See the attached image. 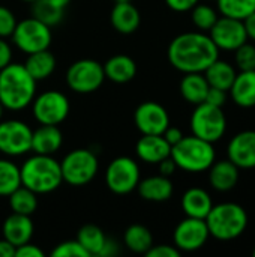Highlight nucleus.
I'll return each instance as SVG.
<instances>
[{
  "label": "nucleus",
  "mask_w": 255,
  "mask_h": 257,
  "mask_svg": "<svg viewBox=\"0 0 255 257\" xmlns=\"http://www.w3.org/2000/svg\"><path fill=\"white\" fill-rule=\"evenodd\" d=\"M63 145V134L59 125H41L32 133V152L53 155Z\"/></svg>",
  "instance_id": "20"
},
{
  "label": "nucleus",
  "mask_w": 255,
  "mask_h": 257,
  "mask_svg": "<svg viewBox=\"0 0 255 257\" xmlns=\"http://www.w3.org/2000/svg\"><path fill=\"white\" fill-rule=\"evenodd\" d=\"M200 0H165V5L174 12H188L191 11Z\"/></svg>",
  "instance_id": "42"
},
{
  "label": "nucleus",
  "mask_w": 255,
  "mask_h": 257,
  "mask_svg": "<svg viewBox=\"0 0 255 257\" xmlns=\"http://www.w3.org/2000/svg\"><path fill=\"white\" fill-rule=\"evenodd\" d=\"M77 241L83 245V248L87 251L89 256L93 257L101 254L102 247L107 241V236L101 227L95 224H86L78 230Z\"/></svg>",
  "instance_id": "30"
},
{
  "label": "nucleus",
  "mask_w": 255,
  "mask_h": 257,
  "mask_svg": "<svg viewBox=\"0 0 255 257\" xmlns=\"http://www.w3.org/2000/svg\"><path fill=\"white\" fill-rule=\"evenodd\" d=\"M110 21L116 32L122 35H131L140 27L141 15L132 2H114Z\"/></svg>",
  "instance_id": "18"
},
{
  "label": "nucleus",
  "mask_w": 255,
  "mask_h": 257,
  "mask_svg": "<svg viewBox=\"0 0 255 257\" xmlns=\"http://www.w3.org/2000/svg\"><path fill=\"white\" fill-rule=\"evenodd\" d=\"M234 62L239 71L255 69V45L248 41L234 50Z\"/></svg>",
  "instance_id": "36"
},
{
  "label": "nucleus",
  "mask_w": 255,
  "mask_h": 257,
  "mask_svg": "<svg viewBox=\"0 0 255 257\" xmlns=\"http://www.w3.org/2000/svg\"><path fill=\"white\" fill-rule=\"evenodd\" d=\"M125 247L137 254H146V251L153 245L152 232L143 224H131L123 233Z\"/></svg>",
  "instance_id": "29"
},
{
  "label": "nucleus",
  "mask_w": 255,
  "mask_h": 257,
  "mask_svg": "<svg viewBox=\"0 0 255 257\" xmlns=\"http://www.w3.org/2000/svg\"><path fill=\"white\" fill-rule=\"evenodd\" d=\"M203 74L210 87H216V89H222L228 92L237 72L233 65H230L225 60H219L218 57L210 66L206 68Z\"/></svg>",
  "instance_id": "28"
},
{
  "label": "nucleus",
  "mask_w": 255,
  "mask_h": 257,
  "mask_svg": "<svg viewBox=\"0 0 255 257\" xmlns=\"http://www.w3.org/2000/svg\"><path fill=\"white\" fill-rule=\"evenodd\" d=\"M252 254H254V257H255V248H254V251H252Z\"/></svg>",
  "instance_id": "53"
},
{
  "label": "nucleus",
  "mask_w": 255,
  "mask_h": 257,
  "mask_svg": "<svg viewBox=\"0 0 255 257\" xmlns=\"http://www.w3.org/2000/svg\"><path fill=\"white\" fill-rule=\"evenodd\" d=\"M14 45L26 53L32 54L41 50H47L51 45V27L30 17L17 23L14 33L11 35Z\"/></svg>",
  "instance_id": "8"
},
{
  "label": "nucleus",
  "mask_w": 255,
  "mask_h": 257,
  "mask_svg": "<svg viewBox=\"0 0 255 257\" xmlns=\"http://www.w3.org/2000/svg\"><path fill=\"white\" fill-rule=\"evenodd\" d=\"M60 169L63 182L72 187H83L96 176L99 163L92 151L74 149L60 161Z\"/></svg>",
  "instance_id": "6"
},
{
  "label": "nucleus",
  "mask_w": 255,
  "mask_h": 257,
  "mask_svg": "<svg viewBox=\"0 0 255 257\" xmlns=\"http://www.w3.org/2000/svg\"><path fill=\"white\" fill-rule=\"evenodd\" d=\"M30 105L39 125H60L71 110L68 96L59 90H47L36 95Z\"/></svg>",
  "instance_id": "9"
},
{
  "label": "nucleus",
  "mask_w": 255,
  "mask_h": 257,
  "mask_svg": "<svg viewBox=\"0 0 255 257\" xmlns=\"http://www.w3.org/2000/svg\"><path fill=\"white\" fill-rule=\"evenodd\" d=\"M17 23L18 21L15 18V14L9 8L0 6V38H11Z\"/></svg>",
  "instance_id": "38"
},
{
  "label": "nucleus",
  "mask_w": 255,
  "mask_h": 257,
  "mask_svg": "<svg viewBox=\"0 0 255 257\" xmlns=\"http://www.w3.org/2000/svg\"><path fill=\"white\" fill-rule=\"evenodd\" d=\"M20 175L21 185L35 191L38 196L56 191L63 182L60 161L54 160L53 155L35 154L20 167Z\"/></svg>",
  "instance_id": "3"
},
{
  "label": "nucleus",
  "mask_w": 255,
  "mask_h": 257,
  "mask_svg": "<svg viewBox=\"0 0 255 257\" xmlns=\"http://www.w3.org/2000/svg\"><path fill=\"white\" fill-rule=\"evenodd\" d=\"M243 26H245V32H246L248 39L255 41V12H252L249 17H246L243 20Z\"/></svg>",
  "instance_id": "48"
},
{
  "label": "nucleus",
  "mask_w": 255,
  "mask_h": 257,
  "mask_svg": "<svg viewBox=\"0 0 255 257\" xmlns=\"http://www.w3.org/2000/svg\"><path fill=\"white\" fill-rule=\"evenodd\" d=\"M239 167L233 164L228 158L221 161H213L209 167V182L213 190L227 193L233 190L239 182Z\"/></svg>",
  "instance_id": "21"
},
{
  "label": "nucleus",
  "mask_w": 255,
  "mask_h": 257,
  "mask_svg": "<svg viewBox=\"0 0 255 257\" xmlns=\"http://www.w3.org/2000/svg\"><path fill=\"white\" fill-rule=\"evenodd\" d=\"M218 12L209 5H195L191 9V20L200 32H209L218 20Z\"/></svg>",
  "instance_id": "35"
},
{
  "label": "nucleus",
  "mask_w": 255,
  "mask_h": 257,
  "mask_svg": "<svg viewBox=\"0 0 255 257\" xmlns=\"http://www.w3.org/2000/svg\"><path fill=\"white\" fill-rule=\"evenodd\" d=\"M102 66L105 78L117 84H125L134 80L137 75V63L128 54H116L110 57Z\"/></svg>",
  "instance_id": "24"
},
{
  "label": "nucleus",
  "mask_w": 255,
  "mask_h": 257,
  "mask_svg": "<svg viewBox=\"0 0 255 257\" xmlns=\"http://www.w3.org/2000/svg\"><path fill=\"white\" fill-rule=\"evenodd\" d=\"M56 6H59V8H62V9H66V6L69 5V2L71 0H51Z\"/></svg>",
  "instance_id": "49"
},
{
  "label": "nucleus",
  "mask_w": 255,
  "mask_h": 257,
  "mask_svg": "<svg viewBox=\"0 0 255 257\" xmlns=\"http://www.w3.org/2000/svg\"><path fill=\"white\" fill-rule=\"evenodd\" d=\"M209 36L218 47V50L225 51H234L237 47L248 41L243 21L224 15L219 17L212 26V29L209 30Z\"/></svg>",
  "instance_id": "14"
},
{
  "label": "nucleus",
  "mask_w": 255,
  "mask_h": 257,
  "mask_svg": "<svg viewBox=\"0 0 255 257\" xmlns=\"http://www.w3.org/2000/svg\"><path fill=\"white\" fill-rule=\"evenodd\" d=\"M114 2H132V0H114Z\"/></svg>",
  "instance_id": "52"
},
{
  "label": "nucleus",
  "mask_w": 255,
  "mask_h": 257,
  "mask_svg": "<svg viewBox=\"0 0 255 257\" xmlns=\"http://www.w3.org/2000/svg\"><path fill=\"white\" fill-rule=\"evenodd\" d=\"M191 131L194 136L210 143L221 140L227 131V117L222 108L207 102L195 105L191 116Z\"/></svg>",
  "instance_id": "7"
},
{
  "label": "nucleus",
  "mask_w": 255,
  "mask_h": 257,
  "mask_svg": "<svg viewBox=\"0 0 255 257\" xmlns=\"http://www.w3.org/2000/svg\"><path fill=\"white\" fill-rule=\"evenodd\" d=\"M164 139L170 143V146H174L176 143H179L183 139V133L177 128V126H168L164 131Z\"/></svg>",
  "instance_id": "45"
},
{
  "label": "nucleus",
  "mask_w": 255,
  "mask_h": 257,
  "mask_svg": "<svg viewBox=\"0 0 255 257\" xmlns=\"http://www.w3.org/2000/svg\"><path fill=\"white\" fill-rule=\"evenodd\" d=\"M137 191L143 200L161 203V202H167L171 199L174 187L170 178L156 175V176H150V178L140 181L137 185Z\"/></svg>",
  "instance_id": "22"
},
{
  "label": "nucleus",
  "mask_w": 255,
  "mask_h": 257,
  "mask_svg": "<svg viewBox=\"0 0 255 257\" xmlns=\"http://www.w3.org/2000/svg\"><path fill=\"white\" fill-rule=\"evenodd\" d=\"M218 11L224 17L243 21L255 12V0H216Z\"/></svg>",
  "instance_id": "34"
},
{
  "label": "nucleus",
  "mask_w": 255,
  "mask_h": 257,
  "mask_svg": "<svg viewBox=\"0 0 255 257\" xmlns=\"http://www.w3.org/2000/svg\"><path fill=\"white\" fill-rule=\"evenodd\" d=\"M204 102L222 108V105H225V102H227V90L216 89V87H209Z\"/></svg>",
  "instance_id": "40"
},
{
  "label": "nucleus",
  "mask_w": 255,
  "mask_h": 257,
  "mask_svg": "<svg viewBox=\"0 0 255 257\" xmlns=\"http://www.w3.org/2000/svg\"><path fill=\"white\" fill-rule=\"evenodd\" d=\"M65 9L56 6L51 0H35L32 3V17L53 27L63 20Z\"/></svg>",
  "instance_id": "33"
},
{
  "label": "nucleus",
  "mask_w": 255,
  "mask_h": 257,
  "mask_svg": "<svg viewBox=\"0 0 255 257\" xmlns=\"http://www.w3.org/2000/svg\"><path fill=\"white\" fill-rule=\"evenodd\" d=\"M137 157L147 164H158L164 158L170 157L171 146L162 134H143L135 145Z\"/></svg>",
  "instance_id": "17"
},
{
  "label": "nucleus",
  "mask_w": 255,
  "mask_h": 257,
  "mask_svg": "<svg viewBox=\"0 0 255 257\" xmlns=\"http://www.w3.org/2000/svg\"><path fill=\"white\" fill-rule=\"evenodd\" d=\"M36 80L23 63L11 62L0 69V102L5 110L21 111L36 96Z\"/></svg>",
  "instance_id": "2"
},
{
  "label": "nucleus",
  "mask_w": 255,
  "mask_h": 257,
  "mask_svg": "<svg viewBox=\"0 0 255 257\" xmlns=\"http://www.w3.org/2000/svg\"><path fill=\"white\" fill-rule=\"evenodd\" d=\"M227 158L239 169H255V131L236 134L227 146Z\"/></svg>",
  "instance_id": "16"
},
{
  "label": "nucleus",
  "mask_w": 255,
  "mask_h": 257,
  "mask_svg": "<svg viewBox=\"0 0 255 257\" xmlns=\"http://www.w3.org/2000/svg\"><path fill=\"white\" fill-rule=\"evenodd\" d=\"M33 230H35V226H33L30 215H23V214H15V212H12L3 221V226H2L3 238L8 239L15 247L30 242L33 236Z\"/></svg>",
  "instance_id": "19"
},
{
  "label": "nucleus",
  "mask_w": 255,
  "mask_h": 257,
  "mask_svg": "<svg viewBox=\"0 0 255 257\" xmlns=\"http://www.w3.org/2000/svg\"><path fill=\"white\" fill-rule=\"evenodd\" d=\"M138 182L140 167L131 157L114 158L105 170V185L114 194H129L137 190Z\"/></svg>",
  "instance_id": "11"
},
{
  "label": "nucleus",
  "mask_w": 255,
  "mask_h": 257,
  "mask_svg": "<svg viewBox=\"0 0 255 257\" xmlns=\"http://www.w3.org/2000/svg\"><path fill=\"white\" fill-rule=\"evenodd\" d=\"M210 233L206 224V220L186 217L182 220L173 233L174 247L182 251H197L200 250L209 239Z\"/></svg>",
  "instance_id": "13"
},
{
  "label": "nucleus",
  "mask_w": 255,
  "mask_h": 257,
  "mask_svg": "<svg viewBox=\"0 0 255 257\" xmlns=\"http://www.w3.org/2000/svg\"><path fill=\"white\" fill-rule=\"evenodd\" d=\"M9 208L15 214L32 215L38 209V194L24 185H20L14 193L8 196Z\"/></svg>",
  "instance_id": "31"
},
{
  "label": "nucleus",
  "mask_w": 255,
  "mask_h": 257,
  "mask_svg": "<svg viewBox=\"0 0 255 257\" xmlns=\"http://www.w3.org/2000/svg\"><path fill=\"white\" fill-rule=\"evenodd\" d=\"M167 56L171 66L183 74L204 72L219 57V50L204 32H186L170 42Z\"/></svg>",
  "instance_id": "1"
},
{
  "label": "nucleus",
  "mask_w": 255,
  "mask_h": 257,
  "mask_svg": "<svg viewBox=\"0 0 255 257\" xmlns=\"http://www.w3.org/2000/svg\"><path fill=\"white\" fill-rule=\"evenodd\" d=\"M33 130L23 120H0V154L6 157H21L32 152Z\"/></svg>",
  "instance_id": "12"
},
{
  "label": "nucleus",
  "mask_w": 255,
  "mask_h": 257,
  "mask_svg": "<svg viewBox=\"0 0 255 257\" xmlns=\"http://www.w3.org/2000/svg\"><path fill=\"white\" fill-rule=\"evenodd\" d=\"M104 80V66L93 59L77 60L66 71V84L77 93L96 92L102 86Z\"/></svg>",
  "instance_id": "10"
},
{
  "label": "nucleus",
  "mask_w": 255,
  "mask_h": 257,
  "mask_svg": "<svg viewBox=\"0 0 255 257\" xmlns=\"http://www.w3.org/2000/svg\"><path fill=\"white\" fill-rule=\"evenodd\" d=\"M147 257H179L180 256V250H177L174 245H167V244H161V245H152L147 251Z\"/></svg>",
  "instance_id": "39"
},
{
  "label": "nucleus",
  "mask_w": 255,
  "mask_h": 257,
  "mask_svg": "<svg viewBox=\"0 0 255 257\" xmlns=\"http://www.w3.org/2000/svg\"><path fill=\"white\" fill-rule=\"evenodd\" d=\"M234 104L242 108L255 107V69L240 71L236 74V78L228 90Z\"/></svg>",
  "instance_id": "23"
},
{
  "label": "nucleus",
  "mask_w": 255,
  "mask_h": 257,
  "mask_svg": "<svg viewBox=\"0 0 255 257\" xmlns=\"http://www.w3.org/2000/svg\"><path fill=\"white\" fill-rule=\"evenodd\" d=\"M180 205H182V209L186 217L204 220L207 217V214L210 212L213 202H212L210 194L206 190L192 187L183 193Z\"/></svg>",
  "instance_id": "25"
},
{
  "label": "nucleus",
  "mask_w": 255,
  "mask_h": 257,
  "mask_svg": "<svg viewBox=\"0 0 255 257\" xmlns=\"http://www.w3.org/2000/svg\"><path fill=\"white\" fill-rule=\"evenodd\" d=\"M170 157L174 160L177 169H182L189 173L207 172L213 164L216 154L213 143L206 142L197 136H183V139L171 146Z\"/></svg>",
  "instance_id": "5"
},
{
  "label": "nucleus",
  "mask_w": 255,
  "mask_h": 257,
  "mask_svg": "<svg viewBox=\"0 0 255 257\" xmlns=\"http://www.w3.org/2000/svg\"><path fill=\"white\" fill-rule=\"evenodd\" d=\"M3 111H5V107H3L2 102H0V120H2V117H3Z\"/></svg>",
  "instance_id": "50"
},
{
  "label": "nucleus",
  "mask_w": 255,
  "mask_h": 257,
  "mask_svg": "<svg viewBox=\"0 0 255 257\" xmlns=\"http://www.w3.org/2000/svg\"><path fill=\"white\" fill-rule=\"evenodd\" d=\"M158 169H159V175L162 176H167V178H171L174 175V172L177 170V166L174 163V160L171 157H167L164 158L162 161H159L158 164Z\"/></svg>",
  "instance_id": "43"
},
{
  "label": "nucleus",
  "mask_w": 255,
  "mask_h": 257,
  "mask_svg": "<svg viewBox=\"0 0 255 257\" xmlns=\"http://www.w3.org/2000/svg\"><path fill=\"white\" fill-rule=\"evenodd\" d=\"M53 257H90L77 239L63 241L51 251Z\"/></svg>",
  "instance_id": "37"
},
{
  "label": "nucleus",
  "mask_w": 255,
  "mask_h": 257,
  "mask_svg": "<svg viewBox=\"0 0 255 257\" xmlns=\"http://www.w3.org/2000/svg\"><path fill=\"white\" fill-rule=\"evenodd\" d=\"M134 122L141 134H164L170 126V116L159 102L144 101L135 108Z\"/></svg>",
  "instance_id": "15"
},
{
  "label": "nucleus",
  "mask_w": 255,
  "mask_h": 257,
  "mask_svg": "<svg viewBox=\"0 0 255 257\" xmlns=\"http://www.w3.org/2000/svg\"><path fill=\"white\" fill-rule=\"evenodd\" d=\"M23 65L36 81H42V80H47L54 72L57 63H56L54 54L47 48V50L27 54V59Z\"/></svg>",
  "instance_id": "27"
},
{
  "label": "nucleus",
  "mask_w": 255,
  "mask_h": 257,
  "mask_svg": "<svg viewBox=\"0 0 255 257\" xmlns=\"http://www.w3.org/2000/svg\"><path fill=\"white\" fill-rule=\"evenodd\" d=\"M12 62V48L5 38H0V69Z\"/></svg>",
  "instance_id": "44"
},
{
  "label": "nucleus",
  "mask_w": 255,
  "mask_h": 257,
  "mask_svg": "<svg viewBox=\"0 0 255 257\" xmlns=\"http://www.w3.org/2000/svg\"><path fill=\"white\" fill-rule=\"evenodd\" d=\"M21 2H27V3H33L35 0H21Z\"/></svg>",
  "instance_id": "51"
},
{
  "label": "nucleus",
  "mask_w": 255,
  "mask_h": 257,
  "mask_svg": "<svg viewBox=\"0 0 255 257\" xmlns=\"http://www.w3.org/2000/svg\"><path fill=\"white\" fill-rule=\"evenodd\" d=\"M21 185L20 167L9 160L0 158V197H8Z\"/></svg>",
  "instance_id": "32"
},
{
  "label": "nucleus",
  "mask_w": 255,
  "mask_h": 257,
  "mask_svg": "<svg viewBox=\"0 0 255 257\" xmlns=\"http://www.w3.org/2000/svg\"><path fill=\"white\" fill-rule=\"evenodd\" d=\"M209 87L210 86L203 72L185 74L180 81V93H182L183 99L192 105H198V104L204 102Z\"/></svg>",
  "instance_id": "26"
},
{
  "label": "nucleus",
  "mask_w": 255,
  "mask_h": 257,
  "mask_svg": "<svg viewBox=\"0 0 255 257\" xmlns=\"http://www.w3.org/2000/svg\"><path fill=\"white\" fill-rule=\"evenodd\" d=\"M45 253L35 244L26 242L23 245H18L15 250V257H44Z\"/></svg>",
  "instance_id": "41"
},
{
  "label": "nucleus",
  "mask_w": 255,
  "mask_h": 257,
  "mask_svg": "<svg viewBox=\"0 0 255 257\" xmlns=\"http://www.w3.org/2000/svg\"><path fill=\"white\" fill-rule=\"evenodd\" d=\"M117 253H119V244L114 239L107 238V241H105V244L102 247V251H101L99 257H113L116 256Z\"/></svg>",
  "instance_id": "46"
},
{
  "label": "nucleus",
  "mask_w": 255,
  "mask_h": 257,
  "mask_svg": "<svg viewBox=\"0 0 255 257\" xmlns=\"http://www.w3.org/2000/svg\"><path fill=\"white\" fill-rule=\"evenodd\" d=\"M15 250L17 247L11 244L8 239H0V257H15Z\"/></svg>",
  "instance_id": "47"
},
{
  "label": "nucleus",
  "mask_w": 255,
  "mask_h": 257,
  "mask_svg": "<svg viewBox=\"0 0 255 257\" xmlns=\"http://www.w3.org/2000/svg\"><path fill=\"white\" fill-rule=\"evenodd\" d=\"M204 220L210 236L218 241H233L242 236L248 227L246 211L233 202L213 205Z\"/></svg>",
  "instance_id": "4"
}]
</instances>
